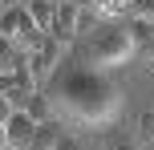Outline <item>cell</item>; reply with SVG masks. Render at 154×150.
I'll return each instance as SVG.
<instances>
[{"instance_id": "15", "label": "cell", "mask_w": 154, "mask_h": 150, "mask_svg": "<svg viewBox=\"0 0 154 150\" xmlns=\"http://www.w3.org/2000/svg\"><path fill=\"white\" fill-rule=\"evenodd\" d=\"M8 114H12V106H8V102H0V130H4V122H8Z\"/></svg>"}, {"instance_id": "19", "label": "cell", "mask_w": 154, "mask_h": 150, "mask_svg": "<svg viewBox=\"0 0 154 150\" xmlns=\"http://www.w3.org/2000/svg\"><path fill=\"white\" fill-rule=\"evenodd\" d=\"M0 12H4V4H0Z\"/></svg>"}, {"instance_id": "8", "label": "cell", "mask_w": 154, "mask_h": 150, "mask_svg": "<svg viewBox=\"0 0 154 150\" xmlns=\"http://www.w3.org/2000/svg\"><path fill=\"white\" fill-rule=\"evenodd\" d=\"M24 8H29L32 24H37L41 32H53V12H57V0H24Z\"/></svg>"}, {"instance_id": "18", "label": "cell", "mask_w": 154, "mask_h": 150, "mask_svg": "<svg viewBox=\"0 0 154 150\" xmlns=\"http://www.w3.org/2000/svg\"><path fill=\"white\" fill-rule=\"evenodd\" d=\"M4 150H20V146H4Z\"/></svg>"}, {"instance_id": "9", "label": "cell", "mask_w": 154, "mask_h": 150, "mask_svg": "<svg viewBox=\"0 0 154 150\" xmlns=\"http://www.w3.org/2000/svg\"><path fill=\"white\" fill-rule=\"evenodd\" d=\"M24 114H29L32 122H53V102H49V93L45 89H32V97L20 106Z\"/></svg>"}, {"instance_id": "17", "label": "cell", "mask_w": 154, "mask_h": 150, "mask_svg": "<svg viewBox=\"0 0 154 150\" xmlns=\"http://www.w3.org/2000/svg\"><path fill=\"white\" fill-rule=\"evenodd\" d=\"M73 4H77V8H93L97 0H73Z\"/></svg>"}, {"instance_id": "20", "label": "cell", "mask_w": 154, "mask_h": 150, "mask_svg": "<svg viewBox=\"0 0 154 150\" xmlns=\"http://www.w3.org/2000/svg\"><path fill=\"white\" fill-rule=\"evenodd\" d=\"M81 150H85V146H81Z\"/></svg>"}, {"instance_id": "16", "label": "cell", "mask_w": 154, "mask_h": 150, "mask_svg": "<svg viewBox=\"0 0 154 150\" xmlns=\"http://www.w3.org/2000/svg\"><path fill=\"white\" fill-rule=\"evenodd\" d=\"M0 4H4V8H20L24 0H0Z\"/></svg>"}, {"instance_id": "4", "label": "cell", "mask_w": 154, "mask_h": 150, "mask_svg": "<svg viewBox=\"0 0 154 150\" xmlns=\"http://www.w3.org/2000/svg\"><path fill=\"white\" fill-rule=\"evenodd\" d=\"M32 89L37 85H32V77L24 73V65L20 69H0V102H8L12 110H20V106L29 102Z\"/></svg>"}, {"instance_id": "10", "label": "cell", "mask_w": 154, "mask_h": 150, "mask_svg": "<svg viewBox=\"0 0 154 150\" xmlns=\"http://www.w3.org/2000/svg\"><path fill=\"white\" fill-rule=\"evenodd\" d=\"M57 138H61L57 122H41L37 134H32V146H29V150H53V146H57Z\"/></svg>"}, {"instance_id": "2", "label": "cell", "mask_w": 154, "mask_h": 150, "mask_svg": "<svg viewBox=\"0 0 154 150\" xmlns=\"http://www.w3.org/2000/svg\"><path fill=\"white\" fill-rule=\"evenodd\" d=\"M65 49H69V45H65V41H57L53 32H49L37 49H29V53H24V73L32 77V85H37V89H45L49 81L57 77V69H61V61H65Z\"/></svg>"}, {"instance_id": "12", "label": "cell", "mask_w": 154, "mask_h": 150, "mask_svg": "<svg viewBox=\"0 0 154 150\" xmlns=\"http://www.w3.org/2000/svg\"><path fill=\"white\" fill-rule=\"evenodd\" d=\"M134 138H138V142H154V114H142V118H138Z\"/></svg>"}, {"instance_id": "1", "label": "cell", "mask_w": 154, "mask_h": 150, "mask_svg": "<svg viewBox=\"0 0 154 150\" xmlns=\"http://www.w3.org/2000/svg\"><path fill=\"white\" fill-rule=\"evenodd\" d=\"M49 102H53V114H69V118L85 122V126H101V122H114L122 114V89L114 81H106L97 69H69L45 85Z\"/></svg>"}, {"instance_id": "7", "label": "cell", "mask_w": 154, "mask_h": 150, "mask_svg": "<svg viewBox=\"0 0 154 150\" xmlns=\"http://www.w3.org/2000/svg\"><path fill=\"white\" fill-rule=\"evenodd\" d=\"M126 32H130L134 49H146V53H154V16H134V20L126 24Z\"/></svg>"}, {"instance_id": "3", "label": "cell", "mask_w": 154, "mask_h": 150, "mask_svg": "<svg viewBox=\"0 0 154 150\" xmlns=\"http://www.w3.org/2000/svg\"><path fill=\"white\" fill-rule=\"evenodd\" d=\"M85 53H89V65L93 69H106V65H122L126 57L134 53V41L126 29H97V37L85 45Z\"/></svg>"}, {"instance_id": "14", "label": "cell", "mask_w": 154, "mask_h": 150, "mask_svg": "<svg viewBox=\"0 0 154 150\" xmlns=\"http://www.w3.org/2000/svg\"><path fill=\"white\" fill-rule=\"evenodd\" d=\"M53 150H81V142H77L73 134H61V138H57V146H53Z\"/></svg>"}, {"instance_id": "13", "label": "cell", "mask_w": 154, "mask_h": 150, "mask_svg": "<svg viewBox=\"0 0 154 150\" xmlns=\"http://www.w3.org/2000/svg\"><path fill=\"white\" fill-rule=\"evenodd\" d=\"M106 150H138V138H130V134H114L106 142Z\"/></svg>"}, {"instance_id": "6", "label": "cell", "mask_w": 154, "mask_h": 150, "mask_svg": "<svg viewBox=\"0 0 154 150\" xmlns=\"http://www.w3.org/2000/svg\"><path fill=\"white\" fill-rule=\"evenodd\" d=\"M37 126H41V122H32L24 110H12V114H8V122H4V138H8V146L29 150V146H32V134H37Z\"/></svg>"}, {"instance_id": "5", "label": "cell", "mask_w": 154, "mask_h": 150, "mask_svg": "<svg viewBox=\"0 0 154 150\" xmlns=\"http://www.w3.org/2000/svg\"><path fill=\"white\" fill-rule=\"evenodd\" d=\"M77 32H81V8H77L73 0H57V12H53V37L69 45Z\"/></svg>"}, {"instance_id": "11", "label": "cell", "mask_w": 154, "mask_h": 150, "mask_svg": "<svg viewBox=\"0 0 154 150\" xmlns=\"http://www.w3.org/2000/svg\"><path fill=\"white\" fill-rule=\"evenodd\" d=\"M16 65H24V53L0 32V69H16Z\"/></svg>"}]
</instances>
